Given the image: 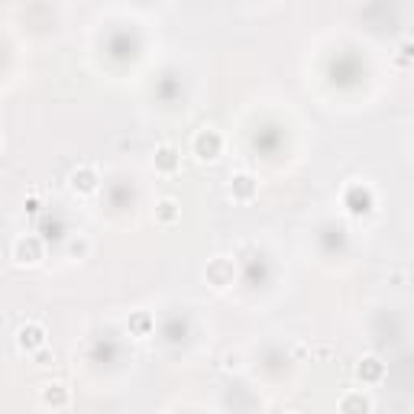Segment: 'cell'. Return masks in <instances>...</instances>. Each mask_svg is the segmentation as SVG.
Listing matches in <instances>:
<instances>
[{"instance_id": "obj_14", "label": "cell", "mask_w": 414, "mask_h": 414, "mask_svg": "<svg viewBox=\"0 0 414 414\" xmlns=\"http://www.w3.org/2000/svg\"><path fill=\"white\" fill-rule=\"evenodd\" d=\"M401 55H398V62H411V58H414V43H411V39H408V43H401Z\"/></svg>"}, {"instance_id": "obj_13", "label": "cell", "mask_w": 414, "mask_h": 414, "mask_svg": "<svg viewBox=\"0 0 414 414\" xmlns=\"http://www.w3.org/2000/svg\"><path fill=\"white\" fill-rule=\"evenodd\" d=\"M130 327H133V330H139V334H146V330L153 327V317H149V314H136V317L130 320Z\"/></svg>"}, {"instance_id": "obj_8", "label": "cell", "mask_w": 414, "mask_h": 414, "mask_svg": "<svg viewBox=\"0 0 414 414\" xmlns=\"http://www.w3.org/2000/svg\"><path fill=\"white\" fill-rule=\"evenodd\" d=\"M68 182H72L75 191H81V195H91V191L97 188V172H94V168H87V165H81V168H75V172L68 175Z\"/></svg>"}, {"instance_id": "obj_9", "label": "cell", "mask_w": 414, "mask_h": 414, "mask_svg": "<svg viewBox=\"0 0 414 414\" xmlns=\"http://www.w3.org/2000/svg\"><path fill=\"white\" fill-rule=\"evenodd\" d=\"M356 376L363 378V382H382V376H386V363L378 356H363L356 366Z\"/></svg>"}, {"instance_id": "obj_5", "label": "cell", "mask_w": 414, "mask_h": 414, "mask_svg": "<svg viewBox=\"0 0 414 414\" xmlns=\"http://www.w3.org/2000/svg\"><path fill=\"white\" fill-rule=\"evenodd\" d=\"M178 165H182V156H178V149H175L172 143H162L159 149H156V172H178Z\"/></svg>"}, {"instance_id": "obj_6", "label": "cell", "mask_w": 414, "mask_h": 414, "mask_svg": "<svg viewBox=\"0 0 414 414\" xmlns=\"http://www.w3.org/2000/svg\"><path fill=\"white\" fill-rule=\"evenodd\" d=\"M256 191H259V182H256L253 175L240 172V175H233V178H230V195L236 197V201H249Z\"/></svg>"}, {"instance_id": "obj_12", "label": "cell", "mask_w": 414, "mask_h": 414, "mask_svg": "<svg viewBox=\"0 0 414 414\" xmlns=\"http://www.w3.org/2000/svg\"><path fill=\"white\" fill-rule=\"evenodd\" d=\"M178 201H175V197H162L159 204H156V220H159V224H175V220H178Z\"/></svg>"}, {"instance_id": "obj_17", "label": "cell", "mask_w": 414, "mask_h": 414, "mask_svg": "<svg viewBox=\"0 0 414 414\" xmlns=\"http://www.w3.org/2000/svg\"><path fill=\"white\" fill-rule=\"evenodd\" d=\"M288 414H298V411H288Z\"/></svg>"}, {"instance_id": "obj_10", "label": "cell", "mask_w": 414, "mask_h": 414, "mask_svg": "<svg viewBox=\"0 0 414 414\" xmlns=\"http://www.w3.org/2000/svg\"><path fill=\"white\" fill-rule=\"evenodd\" d=\"M347 207L353 214H366L372 207V195L369 188H359V185H353V188L347 191Z\"/></svg>"}, {"instance_id": "obj_4", "label": "cell", "mask_w": 414, "mask_h": 414, "mask_svg": "<svg viewBox=\"0 0 414 414\" xmlns=\"http://www.w3.org/2000/svg\"><path fill=\"white\" fill-rule=\"evenodd\" d=\"M207 282H211L214 288H227V285L233 282V262L224 259V256L211 259L207 262Z\"/></svg>"}, {"instance_id": "obj_7", "label": "cell", "mask_w": 414, "mask_h": 414, "mask_svg": "<svg viewBox=\"0 0 414 414\" xmlns=\"http://www.w3.org/2000/svg\"><path fill=\"white\" fill-rule=\"evenodd\" d=\"M372 411V401L366 392H347L340 398V414H369Z\"/></svg>"}, {"instance_id": "obj_15", "label": "cell", "mask_w": 414, "mask_h": 414, "mask_svg": "<svg viewBox=\"0 0 414 414\" xmlns=\"http://www.w3.org/2000/svg\"><path fill=\"white\" fill-rule=\"evenodd\" d=\"M33 359H36V366H49V363H52V353L43 347L39 353H33Z\"/></svg>"}, {"instance_id": "obj_1", "label": "cell", "mask_w": 414, "mask_h": 414, "mask_svg": "<svg viewBox=\"0 0 414 414\" xmlns=\"http://www.w3.org/2000/svg\"><path fill=\"white\" fill-rule=\"evenodd\" d=\"M195 156L201 162H214L220 156V149H224V139H220V133L214 130V126H204V130L195 133Z\"/></svg>"}, {"instance_id": "obj_11", "label": "cell", "mask_w": 414, "mask_h": 414, "mask_svg": "<svg viewBox=\"0 0 414 414\" xmlns=\"http://www.w3.org/2000/svg\"><path fill=\"white\" fill-rule=\"evenodd\" d=\"M43 401L49 408H65L68 405V392L62 382H49V386H43Z\"/></svg>"}, {"instance_id": "obj_2", "label": "cell", "mask_w": 414, "mask_h": 414, "mask_svg": "<svg viewBox=\"0 0 414 414\" xmlns=\"http://www.w3.org/2000/svg\"><path fill=\"white\" fill-rule=\"evenodd\" d=\"M16 347H20L23 353H39V349L45 347V327L43 324H23V327L16 330Z\"/></svg>"}, {"instance_id": "obj_3", "label": "cell", "mask_w": 414, "mask_h": 414, "mask_svg": "<svg viewBox=\"0 0 414 414\" xmlns=\"http://www.w3.org/2000/svg\"><path fill=\"white\" fill-rule=\"evenodd\" d=\"M13 259L20 262V266H36L39 259H43V243H39V236H20V240L13 243Z\"/></svg>"}, {"instance_id": "obj_16", "label": "cell", "mask_w": 414, "mask_h": 414, "mask_svg": "<svg viewBox=\"0 0 414 414\" xmlns=\"http://www.w3.org/2000/svg\"><path fill=\"white\" fill-rule=\"evenodd\" d=\"M236 366H240V356H236V353H233V356H227V369H236Z\"/></svg>"}]
</instances>
